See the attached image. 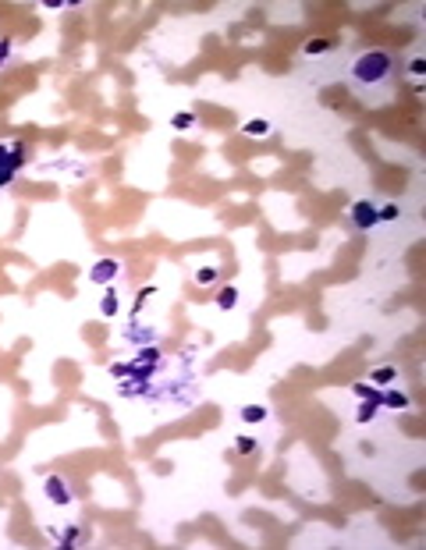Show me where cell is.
<instances>
[{
	"instance_id": "obj_1",
	"label": "cell",
	"mask_w": 426,
	"mask_h": 550,
	"mask_svg": "<svg viewBox=\"0 0 426 550\" xmlns=\"http://www.w3.org/2000/svg\"><path fill=\"white\" fill-rule=\"evenodd\" d=\"M387 71H391V57L380 54V50H369V54H362V57L352 64V75H355L359 86L380 82V78H387Z\"/></svg>"
},
{
	"instance_id": "obj_2",
	"label": "cell",
	"mask_w": 426,
	"mask_h": 550,
	"mask_svg": "<svg viewBox=\"0 0 426 550\" xmlns=\"http://www.w3.org/2000/svg\"><path fill=\"white\" fill-rule=\"evenodd\" d=\"M22 167V146L11 142V146H0V188H4Z\"/></svg>"
},
{
	"instance_id": "obj_3",
	"label": "cell",
	"mask_w": 426,
	"mask_h": 550,
	"mask_svg": "<svg viewBox=\"0 0 426 550\" xmlns=\"http://www.w3.org/2000/svg\"><path fill=\"white\" fill-rule=\"evenodd\" d=\"M352 220H355V227H376L380 224V210L373 206V203H355V210H352Z\"/></svg>"
},
{
	"instance_id": "obj_4",
	"label": "cell",
	"mask_w": 426,
	"mask_h": 550,
	"mask_svg": "<svg viewBox=\"0 0 426 550\" xmlns=\"http://www.w3.org/2000/svg\"><path fill=\"white\" fill-rule=\"evenodd\" d=\"M43 490H47V497H50L54 504H68V500H71V490H68V483H64L61 476H50V479L43 483Z\"/></svg>"
},
{
	"instance_id": "obj_5",
	"label": "cell",
	"mask_w": 426,
	"mask_h": 550,
	"mask_svg": "<svg viewBox=\"0 0 426 550\" xmlns=\"http://www.w3.org/2000/svg\"><path fill=\"white\" fill-rule=\"evenodd\" d=\"M118 273H121V266L114 263V259H100V263L93 266V273H89V277H93L96 284H110L114 277H118Z\"/></svg>"
},
{
	"instance_id": "obj_6",
	"label": "cell",
	"mask_w": 426,
	"mask_h": 550,
	"mask_svg": "<svg viewBox=\"0 0 426 550\" xmlns=\"http://www.w3.org/2000/svg\"><path fill=\"white\" fill-rule=\"evenodd\" d=\"M242 419H245V422H263V419H266V408H263V405H249V408H242Z\"/></svg>"
},
{
	"instance_id": "obj_7",
	"label": "cell",
	"mask_w": 426,
	"mask_h": 550,
	"mask_svg": "<svg viewBox=\"0 0 426 550\" xmlns=\"http://www.w3.org/2000/svg\"><path fill=\"white\" fill-rule=\"evenodd\" d=\"M235 302H238V291H235V288H224V291H220V298H217V305H220V309H231Z\"/></svg>"
},
{
	"instance_id": "obj_8",
	"label": "cell",
	"mask_w": 426,
	"mask_h": 550,
	"mask_svg": "<svg viewBox=\"0 0 426 550\" xmlns=\"http://www.w3.org/2000/svg\"><path fill=\"white\" fill-rule=\"evenodd\" d=\"M100 312H103V316H114V312H118V295H107L103 305H100Z\"/></svg>"
},
{
	"instance_id": "obj_9",
	"label": "cell",
	"mask_w": 426,
	"mask_h": 550,
	"mask_svg": "<svg viewBox=\"0 0 426 550\" xmlns=\"http://www.w3.org/2000/svg\"><path fill=\"white\" fill-rule=\"evenodd\" d=\"M263 132H270L266 121H249V125H245V135H263Z\"/></svg>"
},
{
	"instance_id": "obj_10",
	"label": "cell",
	"mask_w": 426,
	"mask_h": 550,
	"mask_svg": "<svg viewBox=\"0 0 426 550\" xmlns=\"http://www.w3.org/2000/svg\"><path fill=\"white\" fill-rule=\"evenodd\" d=\"M213 277H217V270H213V266H203V270L196 273V281H199V284H213Z\"/></svg>"
},
{
	"instance_id": "obj_11",
	"label": "cell",
	"mask_w": 426,
	"mask_h": 550,
	"mask_svg": "<svg viewBox=\"0 0 426 550\" xmlns=\"http://www.w3.org/2000/svg\"><path fill=\"white\" fill-rule=\"evenodd\" d=\"M352 390H355V394H359V398H380V394H376V390H373L369 383H355Z\"/></svg>"
},
{
	"instance_id": "obj_12",
	"label": "cell",
	"mask_w": 426,
	"mask_h": 550,
	"mask_svg": "<svg viewBox=\"0 0 426 550\" xmlns=\"http://www.w3.org/2000/svg\"><path fill=\"white\" fill-rule=\"evenodd\" d=\"M383 401L391 405V408H405V405H408V398H405V394H387Z\"/></svg>"
},
{
	"instance_id": "obj_13",
	"label": "cell",
	"mask_w": 426,
	"mask_h": 550,
	"mask_svg": "<svg viewBox=\"0 0 426 550\" xmlns=\"http://www.w3.org/2000/svg\"><path fill=\"white\" fill-rule=\"evenodd\" d=\"M323 50H327L323 39H316V43H305V54H309V57H313V54H323Z\"/></svg>"
},
{
	"instance_id": "obj_14",
	"label": "cell",
	"mask_w": 426,
	"mask_h": 550,
	"mask_svg": "<svg viewBox=\"0 0 426 550\" xmlns=\"http://www.w3.org/2000/svg\"><path fill=\"white\" fill-rule=\"evenodd\" d=\"M252 447H256V444H252V440H249V437H242V440H238V451H245V454H249V451H252Z\"/></svg>"
},
{
	"instance_id": "obj_15",
	"label": "cell",
	"mask_w": 426,
	"mask_h": 550,
	"mask_svg": "<svg viewBox=\"0 0 426 550\" xmlns=\"http://www.w3.org/2000/svg\"><path fill=\"white\" fill-rule=\"evenodd\" d=\"M391 376H394V369H380V373H376L373 380H380V383H383V380H391Z\"/></svg>"
}]
</instances>
